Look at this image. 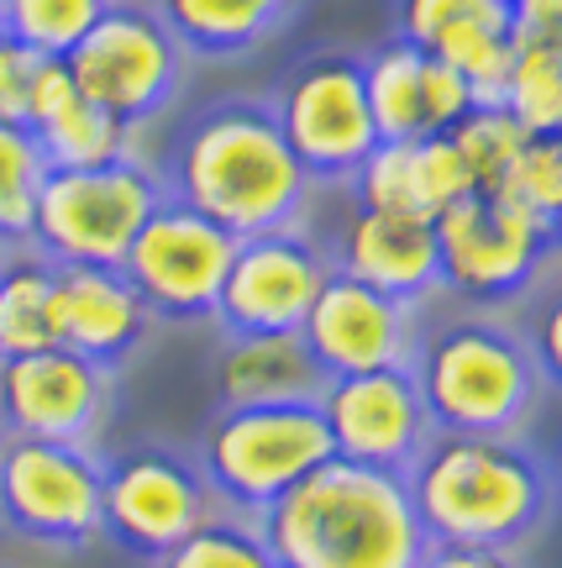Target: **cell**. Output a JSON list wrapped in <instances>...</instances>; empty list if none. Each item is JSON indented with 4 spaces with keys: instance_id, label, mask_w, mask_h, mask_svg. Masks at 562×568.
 <instances>
[{
    "instance_id": "f35d334b",
    "label": "cell",
    "mask_w": 562,
    "mask_h": 568,
    "mask_svg": "<svg viewBox=\"0 0 562 568\" xmlns=\"http://www.w3.org/2000/svg\"><path fill=\"white\" fill-rule=\"evenodd\" d=\"M0 531H6V516H0Z\"/></svg>"
},
{
    "instance_id": "4316f807",
    "label": "cell",
    "mask_w": 562,
    "mask_h": 568,
    "mask_svg": "<svg viewBox=\"0 0 562 568\" xmlns=\"http://www.w3.org/2000/svg\"><path fill=\"white\" fill-rule=\"evenodd\" d=\"M42 180H48V159H42L32 126L0 122V247L27 243Z\"/></svg>"
},
{
    "instance_id": "9c48e42d",
    "label": "cell",
    "mask_w": 562,
    "mask_h": 568,
    "mask_svg": "<svg viewBox=\"0 0 562 568\" xmlns=\"http://www.w3.org/2000/svg\"><path fill=\"white\" fill-rule=\"evenodd\" d=\"M105 464L90 447L0 437V516L6 531L48 548H90L105 537L101 510Z\"/></svg>"
},
{
    "instance_id": "44dd1931",
    "label": "cell",
    "mask_w": 562,
    "mask_h": 568,
    "mask_svg": "<svg viewBox=\"0 0 562 568\" xmlns=\"http://www.w3.org/2000/svg\"><path fill=\"white\" fill-rule=\"evenodd\" d=\"M53 258L32 243L0 247V358L59 347L53 337Z\"/></svg>"
},
{
    "instance_id": "cb8c5ba5",
    "label": "cell",
    "mask_w": 562,
    "mask_h": 568,
    "mask_svg": "<svg viewBox=\"0 0 562 568\" xmlns=\"http://www.w3.org/2000/svg\"><path fill=\"white\" fill-rule=\"evenodd\" d=\"M500 105L525 138H558L562 132V42L515 48Z\"/></svg>"
},
{
    "instance_id": "ffe728a7",
    "label": "cell",
    "mask_w": 562,
    "mask_h": 568,
    "mask_svg": "<svg viewBox=\"0 0 562 568\" xmlns=\"http://www.w3.org/2000/svg\"><path fill=\"white\" fill-rule=\"evenodd\" d=\"M300 0H159L153 11L180 48L205 59L253 53L268 32H279Z\"/></svg>"
},
{
    "instance_id": "d590c367",
    "label": "cell",
    "mask_w": 562,
    "mask_h": 568,
    "mask_svg": "<svg viewBox=\"0 0 562 568\" xmlns=\"http://www.w3.org/2000/svg\"><path fill=\"white\" fill-rule=\"evenodd\" d=\"M504 32L515 48L562 42V0H504Z\"/></svg>"
},
{
    "instance_id": "7c38bea8",
    "label": "cell",
    "mask_w": 562,
    "mask_h": 568,
    "mask_svg": "<svg viewBox=\"0 0 562 568\" xmlns=\"http://www.w3.org/2000/svg\"><path fill=\"white\" fill-rule=\"evenodd\" d=\"M116 406V368L90 364L69 347L0 358V437L90 447Z\"/></svg>"
},
{
    "instance_id": "5b68a950",
    "label": "cell",
    "mask_w": 562,
    "mask_h": 568,
    "mask_svg": "<svg viewBox=\"0 0 562 568\" xmlns=\"http://www.w3.org/2000/svg\"><path fill=\"white\" fill-rule=\"evenodd\" d=\"M326 458H331V437L316 400L310 406H237L211 416V426L201 432L195 468L211 485L216 506L258 521Z\"/></svg>"
},
{
    "instance_id": "2e32d148",
    "label": "cell",
    "mask_w": 562,
    "mask_h": 568,
    "mask_svg": "<svg viewBox=\"0 0 562 568\" xmlns=\"http://www.w3.org/2000/svg\"><path fill=\"white\" fill-rule=\"evenodd\" d=\"M300 337L326 379L368 368H410L421 337V305L379 295L347 274H326L321 295L305 311Z\"/></svg>"
},
{
    "instance_id": "484cf974",
    "label": "cell",
    "mask_w": 562,
    "mask_h": 568,
    "mask_svg": "<svg viewBox=\"0 0 562 568\" xmlns=\"http://www.w3.org/2000/svg\"><path fill=\"white\" fill-rule=\"evenodd\" d=\"M153 568H279V558L263 542L253 516L216 510L205 527H195L184 542H174L163 558H153Z\"/></svg>"
},
{
    "instance_id": "d4e9b609",
    "label": "cell",
    "mask_w": 562,
    "mask_h": 568,
    "mask_svg": "<svg viewBox=\"0 0 562 568\" xmlns=\"http://www.w3.org/2000/svg\"><path fill=\"white\" fill-rule=\"evenodd\" d=\"M111 6L116 0H0V32L38 59H63Z\"/></svg>"
},
{
    "instance_id": "74e56055",
    "label": "cell",
    "mask_w": 562,
    "mask_h": 568,
    "mask_svg": "<svg viewBox=\"0 0 562 568\" xmlns=\"http://www.w3.org/2000/svg\"><path fill=\"white\" fill-rule=\"evenodd\" d=\"M416 568H525V564L500 548H442V542H431Z\"/></svg>"
},
{
    "instance_id": "603a6c76",
    "label": "cell",
    "mask_w": 562,
    "mask_h": 568,
    "mask_svg": "<svg viewBox=\"0 0 562 568\" xmlns=\"http://www.w3.org/2000/svg\"><path fill=\"white\" fill-rule=\"evenodd\" d=\"M32 138H38L48 169H101V163L116 159H137L132 153V126L116 122L101 105H90L84 95H74L59 116H48Z\"/></svg>"
},
{
    "instance_id": "3957f363",
    "label": "cell",
    "mask_w": 562,
    "mask_h": 568,
    "mask_svg": "<svg viewBox=\"0 0 562 568\" xmlns=\"http://www.w3.org/2000/svg\"><path fill=\"white\" fill-rule=\"evenodd\" d=\"M163 195L184 201L190 211L211 216L232 237L300 226L316 190L295 153L284 148L279 126L263 105H216L190 126L168 159Z\"/></svg>"
},
{
    "instance_id": "8d00e7d4",
    "label": "cell",
    "mask_w": 562,
    "mask_h": 568,
    "mask_svg": "<svg viewBox=\"0 0 562 568\" xmlns=\"http://www.w3.org/2000/svg\"><path fill=\"white\" fill-rule=\"evenodd\" d=\"M32 53L0 32V122H21V74H27Z\"/></svg>"
},
{
    "instance_id": "7402d4cb",
    "label": "cell",
    "mask_w": 562,
    "mask_h": 568,
    "mask_svg": "<svg viewBox=\"0 0 562 568\" xmlns=\"http://www.w3.org/2000/svg\"><path fill=\"white\" fill-rule=\"evenodd\" d=\"M362 69V101H368V116H374V132L379 142H410L426 138L421 126V48L410 42H384L379 53Z\"/></svg>"
},
{
    "instance_id": "9a60e30c",
    "label": "cell",
    "mask_w": 562,
    "mask_h": 568,
    "mask_svg": "<svg viewBox=\"0 0 562 568\" xmlns=\"http://www.w3.org/2000/svg\"><path fill=\"white\" fill-rule=\"evenodd\" d=\"M326 274H331V258L321 237H310L305 226L237 237L211 322H222V332H300Z\"/></svg>"
},
{
    "instance_id": "5bb4252c",
    "label": "cell",
    "mask_w": 562,
    "mask_h": 568,
    "mask_svg": "<svg viewBox=\"0 0 562 568\" xmlns=\"http://www.w3.org/2000/svg\"><path fill=\"white\" fill-rule=\"evenodd\" d=\"M316 410H321L326 437H331V458L384 468V474H405L437 432L410 368L337 374L321 385Z\"/></svg>"
},
{
    "instance_id": "6da1fadb",
    "label": "cell",
    "mask_w": 562,
    "mask_h": 568,
    "mask_svg": "<svg viewBox=\"0 0 562 568\" xmlns=\"http://www.w3.org/2000/svg\"><path fill=\"white\" fill-rule=\"evenodd\" d=\"M426 542L515 552L552 516V468L525 437L431 432L400 474Z\"/></svg>"
},
{
    "instance_id": "ba28073f",
    "label": "cell",
    "mask_w": 562,
    "mask_h": 568,
    "mask_svg": "<svg viewBox=\"0 0 562 568\" xmlns=\"http://www.w3.org/2000/svg\"><path fill=\"white\" fill-rule=\"evenodd\" d=\"M69 80L90 105L111 111L116 122H153L163 105L180 95L184 48L159 21V11L142 6H111L69 53Z\"/></svg>"
},
{
    "instance_id": "83f0119b",
    "label": "cell",
    "mask_w": 562,
    "mask_h": 568,
    "mask_svg": "<svg viewBox=\"0 0 562 568\" xmlns=\"http://www.w3.org/2000/svg\"><path fill=\"white\" fill-rule=\"evenodd\" d=\"M447 138H452L462 169L473 180V195H500L510 163L521 159L525 148V132L504 116V105H473Z\"/></svg>"
},
{
    "instance_id": "f1b7e54d",
    "label": "cell",
    "mask_w": 562,
    "mask_h": 568,
    "mask_svg": "<svg viewBox=\"0 0 562 568\" xmlns=\"http://www.w3.org/2000/svg\"><path fill=\"white\" fill-rule=\"evenodd\" d=\"M352 205H368V211H395V216H426L421 201V174H416V138L410 142H374L368 159L352 169Z\"/></svg>"
},
{
    "instance_id": "e575fe53",
    "label": "cell",
    "mask_w": 562,
    "mask_h": 568,
    "mask_svg": "<svg viewBox=\"0 0 562 568\" xmlns=\"http://www.w3.org/2000/svg\"><path fill=\"white\" fill-rule=\"evenodd\" d=\"M74 95H80V90H74V80H69V63L63 59H38V53H32L27 74H21V126L38 132V126L48 122V116H59Z\"/></svg>"
},
{
    "instance_id": "8fae6325",
    "label": "cell",
    "mask_w": 562,
    "mask_h": 568,
    "mask_svg": "<svg viewBox=\"0 0 562 568\" xmlns=\"http://www.w3.org/2000/svg\"><path fill=\"white\" fill-rule=\"evenodd\" d=\"M268 116L295 163L310 174V184H347L352 169L368 159V148L379 142L362 101V69L341 53L300 63L284 80Z\"/></svg>"
},
{
    "instance_id": "4dcf8cb0",
    "label": "cell",
    "mask_w": 562,
    "mask_h": 568,
    "mask_svg": "<svg viewBox=\"0 0 562 568\" xmlns=\"http://www.w3.org/2000/svg\"><path fill=\"white\" fill-rule=\"evenodd\" d=\"M500 195L504 201H515L521 211H531L537 222L558 226V211H562V142L558 138H525L521 159L510 163Z\"/></svg>"
},
{
    "instance_id": "d6986e66",
    "label": "cell",
    "mask_w": 562,
    "mask_h": 568,
    "mask_svg": "<svg viewBox=\"0 0 562 568\" xmlns=\"http://www.w3.org/2000/svg\"><path fill=\"white\" fill-rule=\"evenodd\" d=\"M326 374L300 332H226L211 358L216 410L237 406H310Z\"/></svg>"
},
{
    "instance_id": "30bf717a",
    "label": "cell",
    "mask_w": 562,
    "mask_h": 568,
    "mask_svg": "<svg viewBox=\"0 0 562 568\" xmlns=\"http://www.w3.org/2000/svg\"><path fill=\"white\" fill-rule=\"evenodd\" d=\"M232 253H237V237L226 226L190 211L174 195H163L153 216L137 226V237L121 258V274L153 311V322L159 316L163 322H211Z\"/></svg>"
},
{
    "instance_id": "4fadbf2b",
    "label": "cell",
    "mask_w": 562,
    "mask_h": 568,
    "mask_svg": "<svg viewBox=\"0 0 562 568\" xmlns=\"http://www.w3.org/2000/svg\"><path fill=\"white\" fill-rule=\"evenodd\" d=\"M101 510L105 537H116L121 548L153 564L195 527H205L222 506L190 458L168 453V447H132L105 464Z\"/></svg>"
},
{
    "instance_id": "7a4b0ae2",
    "label": "cell",
    "mask_w": 562,
    "mask_h": 568,
    "mask_svg": "<svg viewBox=\"0 0 562 568\" xmlns=\"http://www.w3.org/2000/svg\"><path fill=\"white\" fill-rule=\"evenodd\" d=\"M279 568H416L426 531L400 474L326 458L258 516Z\"/></svg>"
},
{
    "instance_id": "52a82bcc",
    "label": "cell",
    "mask_w": 562,
    "mask_h": 568,
    "mask_svg": "<svg viewBox=\"0 0 562 568\" xmlns=\"http://www.w3.org/2000/svg\"><path fill=\"white\" fill-rule=\"evenodd\" d=\"M437 232V280L468 305H504L531 295L552 268L558 226L537 222L504 195H462L431 222Z\"/></svg>"
},
{
    "instance_id": "277c9868",
    "label": "cell",
    "mask_w": 562,
    "mask_h": 568,
    "mask_svg": "<svg viewBox=\"0 0 562 568\" xmlns=\"http://www.w3.org/2000/svg\"><path fill=\"white\" fill-rule=\"evenodd\" d=\"M410 379L421 389L431 426L462 437H525L552 395L521 332L483 311L447 316L431 332L421 326Z\"/></svg>"
},
{
    "instance_id": "f546056e",
    "label": "cell",
    "mask_w": 562,
    "mask_h": 568,
    "mask_svg": "<svg viewBox=\"0 0 562 568\" xmlns=\"http://www.w3.org/2000/svg\"><path fill=\"white\" fill-rule=\"evenodd\" d=\"M431 53L458 69L479 105H500L504 74H510V59H515V42H510V32H500V27H468V32L442 38Z\"/></svg>"
},
{
    "instance_id": "1f68e13d",
    "label": "cell",
    "mask_w": 562,
    "mask_h": 568,
    "mask_svg": "<svg viewBox=\"0 0 562 568\" xmlns=\"http://www.w3.org/2000/svg\"><path fill=\"white\" fill-rule=\"evenodd\" d=\"M468 27L504 32V0H405L400 6V38L421 53H431L442 38L468 32Z\"/></svg>"
},
{
    "instance_id": "8992f818",
    "label": "cell",
    "mask_w": 562,
    "mask_h": 568,
    "mask_svg": "<svg viewBox=\"0 0 562 568\" xmlns=\"http://www.w3.org/2000/svg\"><path fill=\"white\" fill-rule=\"evenodd\" d=\"M159 201L163 180L142 159H116L101 169H48L27 243L53 264L121 268L137 226L153 216Z\"/></svg>"
},
{
    "instance_id": "ac0fdd59",
    "label": "cell",
    "mask_w": 562,
    "mask_h": 568,
    "mask_svg": "<svg viewBox=\"0 0 562 568\" xmlns=\"http://www.w3.org/2000/svg\"><path fill=\"white\" fill-rule=\"evenodd\" d=\"M153 326L132 280L101 264H59L53 268V337L59 347L80 353L90 364L116 368L132 358Z\"/></svg>"
},
{
    "instance_id": "836d02e7",
    "label": "cell",
    "mask_w": 562,
    "mask_h": 568,
    "mask_svg": "<svg viewBox=\"0 0 562 568\" xmlns=\"http://www.w3.org/2000/svg\"><path fill=\"white\" fill-rule=\"evenodd\" d=\"M473 90H468V80H462L452 63H442L437 53H421V126L426 138L431 132H452V126L473 111Z\"/></svg>"
},
{
    "instance_id": "d6a6232c",
    "label": "cell",
    "mask_w": 562,
    "mask_h": 568,
    "mask_svg": "<svg viewBox=\"0 0 562 568\" xmlns=\"http://www.w3.org/2000/svg\"><path fill=\"white\" fill-rule=\"evenodd\" d=\"M416 174H421V201H426V216L437 222L447 205H458L462 195H473V180L462 169L458 148L447 132H431V138H416Z\"/></svg>"
},
{
    "instance_id": "e0dca14e",
    "label": "cell",
    "mask_w": 562,
    "mask_h": 568,
    "mask_svg": "<svg viewBox=\"0 0 562 568\" xmlns=\"http://www.w3.org/2000/svg\"><path fill=\"white\" fill-rule=\"evenodd\" d=\"M321 247L331 258V274H347V280L379 290V295H395V301H410V305H426L431 295H442V280H437V232L421 216H395V211L352 205L341 216L337 237Z\"/></svg>"
}]
</instances>
